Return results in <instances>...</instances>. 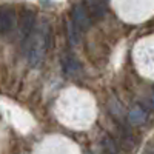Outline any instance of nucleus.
<instances>
[{"mask_svg": "<svg viewBox=\"0 0 154 154\" xmlns=\"http://www.w3.org/2000/svg\"><path fill=\"white\" fill-rule=\"evenodd\" d=\"M49 37H51V28L43 20L37 28H34L31 37H29V46H28V63L31 68H37L42 65L45 59L46 49L49 46Z\"/></svg>", "mask_w": 154, "mask_h": 154, "instance_id": "f257e3e1", "label": "nucleus"}, {"mask_svg": "<svg viewBox=\"0 0 154 154\" xmlns=\"http://www.w3.org/2000/svg\"><path fill=\"white\" fill-rule=\"evenodd\" d=\"M34 25H35V12L32 9H25L23 14H22V20H20V26H19V31H20V40L22 43L25 45L34 31Z\"/></svg>", "mask_w": 154, "mask_h": 154, "instance_id": "f03ea898", "label": "nucleus"}, {"mask_svg": "<svg viewBox=\"0 0 154 154\" xmlns=\"http://www.w3.org/2000/svg\"><path fill=\"white\" fill-rule=\"evenodd\" d=\"M71 22L80 31H85V29H88L89 26H91L93 19L89 17V14H88V11H86L83 3H79V5H75L72 8V20Z\"/></svg>", "mask_w": 154, "mask_h": 154, "instance_id": "7ed1b4c3", "label": "nucleus"}, {"mask_svg": "<svg viewBox=\"0 0 154 154\" xmlns=\"http://www.w3.org/2000/svg\"><path fill=\"white\" fill-rule=\"evenodd\" d=\"M62 69L68 79H79L82 75V66H80L79 60L71 54H66L62 59Z\"/></svg>", "mask_w": 154, "mask_h": 154, "instance_id": "20e7f679", "label": "nucleus"}, {"mask_svg": "<svg viewBox=\"0 0 154 154\" xmlns=\"http://www.w3.org/2000/svg\"><path fill=\"white\" fill-rule=\"evenodd\" d=\"M16 25V11L11 6L0 8V34L9 32Z\"/></svg>", "mask_w": 154, "mask_h": 154, "instance_id": "39448f33", "label": "nucleus"}, {"mask_svg": "<svg viewBox=\"0 0 154 154\" xmlns=\"http://www.w3.org/2000/svg\"><path fill=\"white\" fill-rule=\"evenodd\" d=\"M128 119L133 125H140L146 120V111L142 108V106H134L131 111H130V116H128Z\"/></svg>", "mask_w": 154, "mask_h": 154, "instance_id": "423d86ee", "label": "nucleus"}, {"mask_svg": "<svg viewBox=\"0 0 154 154\" xmlns=\"http://www.w3.org/2000/svg\"><path fill=\"white\" fill-rule=\"evenodd\" d=\"M86 11H88V14L89 17H102L105 14V11H106V5L105 3H83Z\"/></svg>", "mask_w": 154, "mask_h": 154, "instance_id": "0eeeda50", "label": "nucleus"}, {"mask_svg": "<svg viewBox=\"0 0 154 154\" xmlns=\"http://www.w3.org/2000/svg\"><path fill=\"white\" fill-rule=\"evenodd\" d=\"M68 32H69V42H71V45H77V43H79V34H80V29L77 28L72 22L68 23Z\"/></svg>", "mask_w": 154, "mask_h": 154, "instance_id": "6e6552de", "label": "nucleus"}, {"mask_svg": "<svg viewBox=\"0 0 154 154\" xmlns=\"http://www.w3.org/2000/svg\"><path fill=\"white\" fill-rule=\"evenodd\" d=\"M151 108H152V109H154V96H152V97H151Z\"/></svg>", "mask_w": 154, "mask_h": 154, "instance_id": "1a4fd4ad", "label": "nucleus"}, {"mask_svg": "<svg viewBox=\"0 0 154 154\" xmlns=\"http://www.w3.org/2000/svg\"><path fill=\"white\" fill-rule=\"evenodd\" d=\"M149 154H154V152H149Z\"/></svg>", "mask_w": 154, "mask_h": 154, "instance_id": "9d476101", "label": "nucleus"}]
</instances>
